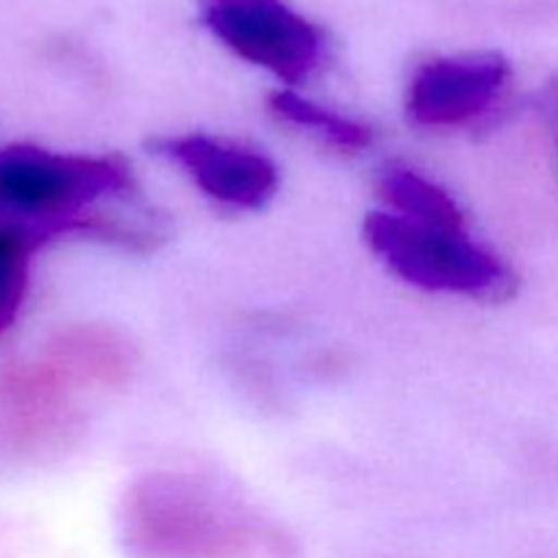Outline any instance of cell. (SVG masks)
Returning <instances> with one entry per match:
<instances>
[{
    "instance_id": "cell-1",
    "label": "cell",
    "mask_w": 558,
    "mask_h": 558,
    "mask_svg": "<svg viewBox=\"0 0 558 558\" xmlns=\"http://www.w3.org/2000/svg\"><path fill=\"white\" fill-rule=\"evenodd\" d=\"M125 537L147 558H243L256 526L196 480L150 477L125 499Z\"/></svg>"
},
{
    "instance_id": "cell-2",
    "label": "cell",
    "mask_w": 558,
    "mask_h": 558,
    "mask_svg": "<svg viewBox=\"0 0 558 558\" xmlns=\"http://www.w3.org/2000/svg\"><path fill=\"white\" fill-rule=\"evenodd\" d=\"M129 169L114 158L63 156L16 145L0 153V210L58 232L82 223L87 205L129 189Z\"/></svg>"
},
{
    "instance_id": "cell-3",
    "label": "cell",
    "mask_w": 558,
    "mask_h": 558,
    "mask_svg": "<svg viewBox=\"0 0 558 558\" xmlns=\"http://www.w3.org/2000/svg\"><path fill=\"white\" fill-rule=\"evenodd\" d=\"M365 238L396 276L428 292L477 298L485 292L496 294L507 283L505 265L463 229L379 210L365 221Z\"/></svg>"
},
{
    "instance_id": "cell-4",
    "label": "cell",
    "mask_w": 558,
    "mask_h": 558,
    "mask_svg": "<svg viewBox=\"0 0 558 558\" xmlns=\"http://www.w3.org/2000/svg\"><path fill=\"white\" fill-rule=\"evenodd\" d=\"M205 22L234 54L283 82H300L322 58V33L283 0H202Z\"/></svg>"
},
{
    "instance_id": "cell-5",
    "label": "cell",
    "mask_w": 558,
    "mask_h": 558,
    "mask_svg": "<svg viewBox=\"0 0 558 558\" xmlns=\"http://www.w3.org/2000/svg\"><path fill=\"white\" fill-rule=\"evenodd\" d=\"M507 69L499 54L439 58L420 65L407 96L409 118L430 129H450L480 118L505 90Z\"/></svg>"
},
{
    "instance_id": "cell-6",
    "label": "cell",
    "mask_w": 558,
    "mask_h": 558,
    "mask_svg": "<svg viewBox=\"0 0 558 558\" xmlns=\"http://www.w3.org/2000/svg\"><path fill=\"white\" fill-rule=\"evenodd\" d=\"M161 147L210 199L221 205L254 210L265 205L278 189L276 163L251 147L202 134L172 136Z\"/></svg>"
},
{
    "instance_id": "cell-7",
    "label": "cell",
    "mask_w": 558,
    "mask_h": 558,
    "mask_svg": "<svg viewBox=\"0 0 558 558\" xmlns=\"http://www.w3.org/2000/svg\"><path fill=\"white\" fill-rule=\"evenodd\" d=\"M52 229L16 216H0V332L14 325L31 278V256L52 238Z\"/></svg>"
},
{
    "instance_id": "cell-8",
    "label": "cell",
    "mask_w": 558,
    "mask_h": 558,
    "mask_svg": "<svg viewBox=\"0 0 558 558\" xmlns=\"http://www.w3.org/2000/svg\"><path fill=\"white\" fill-rule=\"evenodd\" d=\"M376 189L387 213L412 218V221L436 223V227L463 229L461 207L456 205V199L414 169L387 167Z\"/></svg>"
},
{
    "instance_id": "cell-9",
    "label": "cell",
    "mask_w": 558,
    "mask_h": 558,
    "mask_svg": "<svg viewBox=\"0 0 558 558\" xmlns=\"http://www.w3.org/2000/svg\"><path fill=\"white\" fill-rule=\"evenodd\" d=\"M270 107L287 123L303 125V129L325 136L327 142H332L338 147H365L371 142V129H365L363 123L343 118L338 112H330V109L319 107V104L308 101V98H300L298 93H272Z\"/></svg>"
}]
</instances>
